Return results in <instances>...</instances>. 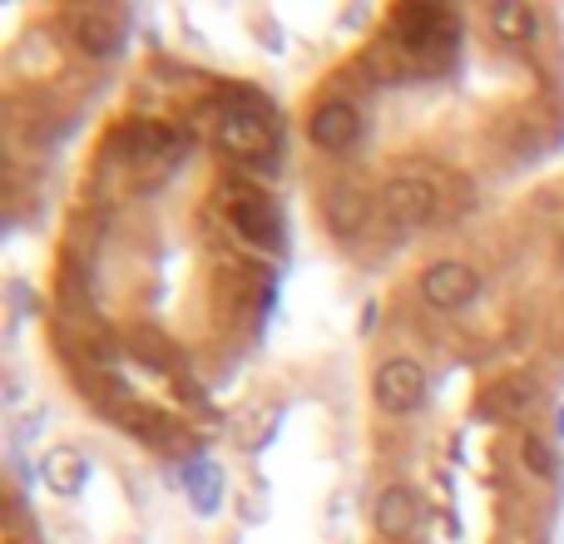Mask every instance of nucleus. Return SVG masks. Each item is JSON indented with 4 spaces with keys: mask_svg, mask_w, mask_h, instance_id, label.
I'll return each mask as SVG.
<instances>
[{
    "mask_svg": "<svg viewBox=\"0 0 564 544\" xmlns=\"http://www.w3.org/2000/svg\"><path fill=\"white\" fill-rule=\"evenodd\" d=\"M307 139L322 149V154H347V149L361 139V109L351 105V99H327V105L312 109Z\"/></svg>",
    "mask_w": 564,
    "mask_h": 544,
    "instance_id": "obj_6",
    "label": "nucleus"
},
{
    "mask_svg": "<svg viewBox=\"0 0 564 544\" xmlns=\"http://www.w3.org/2000/svg\"><path fill=\"white\" fill-rule=\"evenodd\" d=\"M520 456H525V466L535 470V476H555V450H550V440H540V436H525L520 440Z\"/></svg>",
    "mask_w": 564,
    "mask_h": 544,
    "instance_id": "obj_15",
    "label": "nucleus"
},
{
    "mask_svg": "<svg viewBox=\"0 0 564 544\" xmlns=\"http://www.w3.org/2000/svg\"><path fill=\"white\" fill-rule=\"evenodd\" d=\"M535 6H525V0H496L490 6V30H496L506 45H530L535 40Z\"/></svg>",
    "mask_w": 564,
    "mask_h": 544,
    "instance_id": "obj_13",
    "label": "nucleus"
},
{
    "mask_svg": "<svg viewBox=\"0 0 564 544\" xmlns=\"http://www.w3.org/2000/svg\"><path fill=\"white\" fill-rule=\"evenodd\" d=\"M416 287H421V297H426V307H436V312H460L480 297L476 268L460 263V258H441V263L421 268Z\"/></svg>",
    "mask_w": 564,
    "mask_h": 544,
    "instance_id": "obj_4",
    "label": "nucleus"
},
{
    "mask_svg": "<svg viewBox=\"0 0 564 544\" xmlns=\"http://www.w3.org/2000/svg\"><path fill=\"white\" fill-rule=\"evenodd\" d=\"M224 214H228V224H234V233L248 238L253 248H282V224H278V208L268 194H258V188H234Z\"/></svg>",
    "mask_w": 564,
    "mask_h": 544,
    "instance_id": "obj_5",
    "label": "nucleus"
},
{
    "mask_svg": "<svg viewBox=\"0 0 564 544\" xmlns=\"http://www.w3.org/2000/svg\"><path fill=\"white\" fill-rule=\"evenodd\" d=\"M391 35L406 50H436V45H456L460 40V20L446 6H426V0H411V6L391 10Z\"/></svg>",
    "mask_w": 564,
    "mask_h": 544,
    "instance_id": "obj_2",
    "label": "nucleus"
},
{
    "mask_svg": "<svg viewBox=\"0 0 564 544\" xmlns=\"http://www.w3.org/2000/svg\"><path fill=\"white\" fill-rule=\"evenodd\" d=\"M6 406H10V411L20 406V381H15V377H6Z\"/></svg>",
    "mask_w": 564,
    "mask_h": 544,
    "instance_id": "obj_17",
    "label": "nucleus"
},
{
    "mask_svg": "<svg viewBox=\"0 0 564 544\" xmlns=\"http://www.w3.org/2000/svg\"><path fill=\"white\" fill-rule=\"evenodd\" d=\"M322 218H327L332 238L351 243V238L367 233V224H371V198L361 194L357 184H337L327 198H322Z\"/></svg>",
    "mask_w": 564,
    "mask_h": 544,
    "instance_id": "obj_11",
    "label": "nucleus"
},
{
    "mask_svg": "<svg viewBox=\"0 0 564 544\" xmlns=\"http://www.w3.org/2000/svg\"><path fill=\"white\" fill-rule=\"evenodd\" d=\"M75 45L85 50L89 59H109V55H119V50H124V35H119L115 20L85 10V15H75Z\"/></svg>",
    "mask_w": 564,
    "mask_h": 544,
    "instance_id": "obj_12",
    "label": "nucleus"
},
{
    "mask_svg": "<svg viewBox=\"0 0 564 544\" xmlns=\"http://www.w3.org/2000/svg\"><path fill=\"white\" fill-rule=\"evenodd\" d=\"M40 480H45L50 496L79 500L89 486V460L79 456V446H50L45 456H40Z\"/></svg>",
    "mask_w": 564,
    "mask_h": 544,
    "instance_id": "obj_10",
    "label": "nucleus"
},
{
    "mask_svg": "<svg viewBox=\"0 0 564 544\" xmlns=\"http://www.w3.org/2000/svg\"><path fill=\"white\" fill-rule=\"evenodd\" d=\"M381 204H387V214L397 218V224L416 228V224H431V218H436V204H441V198H436V188H431L426 178L401 174V178H391V184H387Z\"/></svg>",
    "mask_w": 564,
    "mask_h": 544,
    "instance_id": "obj_9",
    "label": "nucleus"
},
{
    "mask_svg": "<svg viewBox=\"0 0 564 544\" xmlns=\"http://www.w3.org/2000/svg\"><path fill=\"white\" fill-rule=\"evenodd\" d=\"M416 520H421V500L406 480H391L377 496V505H371V525H377L381 540H406L416 530Z\"/></svg>",
    "mask_w": 564,
    "mask_h": 544,
    "instance_id": "obj_7",
    "label": "nucleus"
},
{
    "mask_svg": "<svg viewBox=\"0 0 564 544\" xmlns=\"http://www.w3.org/2000/svg\"><path fill=\"white\" fill-rule=\"evenodd\" d=\"M188 500H194L198 515H218V505H224V470L214 466V460H194L188 466Z\"/></svg>",
    "mask_w": 564,
    "mask_h": 544,
    "instance_id": "obj_14",
    "label": "nucleus"
},
{
    "mask_svg": "<svg viewBox=\"0 0 564 544\" xmlns=\"http://www.w3.org/2000/svg\"><path fill=\"white\" fill-rule=\"evenodd\" d=\"M214 139L228 159H238V164H258V159L278 154V124L258 99H248V105H238V109H224L214 124Z\"/></svg>",
    "mask_w": 564,
    "mask_h": 544,
    "instance_id": "obj_1",
    "label": "nucleus"
},
{
    "mask_svg": "<svg viewBox=\"0 0 564 544\" xmlns=\"http://www.w3.org/2000/svg\"><path fill=\"white\" fill-rule=\"evenodd\" d=\"M174 144H178L174 129L159 124V119H129L115 134L119 159H129V164H159V159L174 154Z\"/></svg>",
    "mask_w": 564,
    "mask_h": 544,
    "instance_id": "obj_8",
    "label": "nucleus"
},
{
    "mask_svg": "<svg viewBox=\"0 0 564 544\" xmlns=\"http://www.w3.org/2000/svg\"><path fill=\"white\" fill-rule=\"evenodd\" d=\"M377 327V302H367V312H361V331Z\"/></svg>",
    "mask_w": 564,
    "mask_h": 544,
    "instance_id": "obj_18",
    "label": "nucleus"
},
{
    "mask_svg": "<svg viewBox=\"0 0 564 544\" xmlns=\"http://www.w3.org/2000/svg\"><path fill=\"white\" fill-rule=\"evenodd\" d=\"M560 436H564V411H560Z\"/></svg>",
    "mask_w": 564,
    "mask_h": 544,
    "instance_id": "obj_19",
    "label": "nucleus"
},
{
    "mask_svg": "<svg viewBox=\"0 0 564 544\" xmlns=\"http://www.w3.org/2000/svg\"><path fill=\"white\" fill-rule=\"evenodd\" d=\"M45 431V411H30V416H20L15 426H10V446H30V436H40Z\"/></svg>",
    "mask_w": 564,
    "mask_h": 544,
    "instance_id": "obj_16",
    "label": "nucleus"
},
{
    "mask_svg": "<svg viewBox=\"0 0 564 544\" xmlns=\"http://www.w3.org/2000/svg\"><path fill=\"white\" fill-rule=\"evenodd\" d=\"M371 401H377L387 416H411V411L426 406V371L416 357H387L371 371Z\"/></svg>",
    "mask_w": 564,
    "mask_h": 544,
    "instance_id": "obj_3",
    "label": "nucleus"
}]
</instances>
